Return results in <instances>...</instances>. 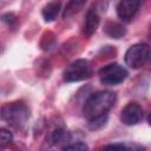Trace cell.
<instances>
[{
    "label": "cell",
    "mask_w": 151,
    "mask_h": 151,
    "mask_svg": "<svg viewBox=\"0 0 151 151\" xmlns=\"http://www.w3.org/2000/svg\"><path fill=\"white\" fill-rule=\"evenodd\" d=\"M1 119L14 129H22L29 118V110L22 101L5 104L0 110Z\"/></svg>",
    "instance_id": "cell-2"
},
{
    "label": "cell",
    "mask_w": 151,
    "mask_h": 151,
    "mask_svg": "<svg viewBox=\"0 0 151 151\" xmlns=\"http://www.w3.org/2000/svg\"><path fill=\"white\" fill-rule=\"evenodd\" d=\"M93 74L92 64L86 59H78L72 61L64 71V80L67 83L81 81L88 79Z\"/></svg>",
    "instance_id": "cell-3"
},
{
    "label": "cell",
    "mask_w": 151,
    "mask_h": 151,
    "mask_svg": "<svg viewBox=\"0 0 151 151\" xmlns=\"http://www.w3.org/2000/svg\"><path fill=\"white\" fill-rule=\"evenodd\" d=\"M105 31H106V33L111 37V38H114V39H119V38H122L124 34H125V28L120 25V24H118V22H107V25H106V27H105Z\"/></svg>",
    "instance_id": "cell-12"
},
{
    "label": "cell",
    "mask_w": 151,
    "mask_h": 151,
    "mask_svg": "<svg viewBox=\"0 0 151 151\" xmlns=\"http://www.w3.org/2000/svg\"><path fill=\"white\" fill-rule=\"evenodd\" d=\"M99 21H100V18L97 9L94 7H91L86 13V19L84 24V34L86 37H91L97 31L99 26Z\"/></svg>",
    "instance_id": "cell-9"
},
{
    "label": "cell",
    "mask_w": 151,
    "mask_h": 151,
    "mask_svg": "<svg viewBox=\"0 0 151 151\" xmlns=\"http://www.w3.org/2000/svg\"><path fill=\"white\" fill-rule=\"evenodd\" d=\"M87 149L88 146L83 142H76V143L70 142L63 147V150H87Z\"/></svg>",
    "instance_id": "cell-14"
},
{
    "label": "cell",
    "mask_w": 151,
    "mask_h": 151,
    "mask_svg": "<svg viewBox=\"0 0 151 151\" xmlns=\"http://www.w3.org/2000/svg\"><path fill=\"white\" fill-rule=\"evenodd\" d=\"M61 9V4L60 1H51L48 2L44 8H42V18L45 19V21H53L57 19L59 12Z\"/></svg>",
    "instance_id": "cell-10"
},
{
    "label": "cell",
    "mask_w": 151,
    "mask_h": 151,
    "mask_svg": "<svg viewBox=\"0 0 151 151\" xmlns=\"http://www.w3.org/2000/svg\"><path fill=\"white\" fill-rule=\"evenodd\" d=\"M150 48L146 44L132 45L125 53V63L131 68H140L149 60Z\"/></svg>",
    "instance_id": "cell-5"
},
{
    "label": "cell",
    "mask_w": 151,
    "mask_h": 151,
    "mask_svg": "<svg viewBox=\"0 0 151 151\" xmlns=\"http://www.w3.org/2000/svg\"><path fill=\"white\" fill-rule=\"evenodd\" d=\"M12 140H13L12 133L6 129H0V147H4L11 144Z\"/></svg>",
    "instance_id": "cell-13"
},
{
    "label": "cell",
    "mask_w": 151,
    "mask_h": 151,
    "mask_svg": "<svg viewBox=\"0 0 151 151\" xmlns=\"http://www.w3.org/2000/svg\"><path fill=\"white\" fill-rule=\"evenodd\" d=\"M116 103V94L110 91H99L92 93L85 101L83 107L84 117L87 122L101 118L113 107Z\"/></svg>",
    "instance_id": "cell-1"
},
{
    "label": "cell",
    "mask_w": 151,
    "mask_h": 151,
    "mask_svg": "<svg viewBox=\"0 0 151 151\" xmlns=\"http://www.w3.org/2000/svg\"><path fill=\"white\" fill-rule=\"evenodd\" d=\"M86 0H68L64 12H63V18H70L78 13L85 5Z\"/></svg>",
    "instance_id": "cell-11"
},
{
    "label": "cell",
    "mask_w": 151,
    "mask_h": 151,
    "mask_svg": "<svg viewBox=\"0 0 151 151\" xmlns=\"http://www.w3.org/2000/svg\"><path fill=\"white\" fill-rule=\"evenodd\" d=\"M143 117H144V111L138 103H129L122 110V113H120L122 123L129 126L137 125L143 120Z\"/></svg>",
    "instance_id": "cell-6"
},
{
    "label": "cell",
    "mask_w": 151,
    "mask_h": 151,
    "mask_svg": "<svg viewBox=\"0 0 151 151\" xmlns=\"http://www.w3.org/2000/svg\"><path fill=\"white\" fill-rule=\"evenodd\" d=\"M127 77V71L124 66L112 63L99 70V79L104 85L113 86L123 83Z\"/></svg>",
    "instance_id": "cell-4"
},
{
    "label": "cell",
    "mask_w": 151,
    "mask_h": 151,
    "mask_svg": "<svg viewBox=\"0 0 151 151\" xmlns=\"http://www.w3.org/2000/svg\"><path fill=\"white\" fill-rule=\"evenodd\" d=\"M142 2L143 0H120L117 5L118 17L124 21L131 20L140 8Z\"/></svg>",
    "instance_id": "cell-7"
},
{
    "label": "cell",
    "mask_w": 151,
    "mask_h": 151,
    "mask_svg": "<svg viewBox=\"0 0 151 151\" xmlns=\"http://www.w3.org/2000/svg\"><path fill=\"white\" fill-rule=\"evenodd\" d=\"M47 140L53 146H60L63 149L66 144H68L70 142H72V136L64 127H55L54 130H52L50 132Z\"/></svg>",
    "instance_id": "cell-8"
}]
</instances>
